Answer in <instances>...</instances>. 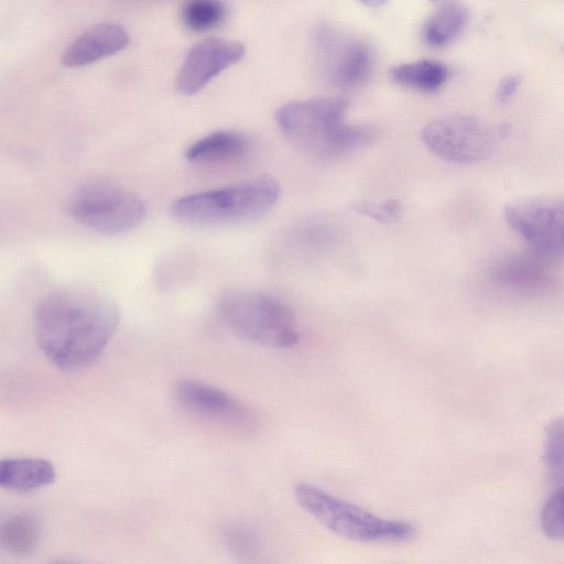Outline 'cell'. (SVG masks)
Here are the masks:
<instances>
[{
    "label": "cell",
    "mask_w": 564,
    "mask_h": 564,
    "mask_svg": "<svg viewBox=\"0 0 564 564\" xmlns=\"http://www.w3.org/2000/svg\"><path fill=\"white\" fill-rule=\"evenodd\" d=\"M347 108L344 97H314L282 106L274 119L285 137L306 154L334 160L365 147L376 137L372 127L347 122Z\"/></svg>",
    "instance_id": "cell-2"
},
{
    "label": "cell",
    "mask_w": 564,
    "mask_h": 564,
    "mask_svg": "<svg viewBox=\"0 0 564 564\" xmlns=\"http://www.w3.org/2000/svg\"><path fill=\"white\" fill-rule=\"evenodd\" d=\"M69 213L87 228L104 235H118L138 226L147 207L139 196L118 184L95 180L75 192Z\"/></svg>",
    "instance_id": "cell-8"
},
{
    "label": "cell",
    "mask_w": 564,
    "mask_h": 564,
    "mask_svg": "<svg viewBox=\"0 0 564 564\" xmlns=\"http://www.w3.org/2000/svg\"><path fill=\"white\" fill-rule=\"evenodd\" d=\"M120 322L117 304L98 292L67 288L51 292L34 314L36 341L58 369L78 371L96 361Z\"/></svg>",
    "instance_id": "cell-1"
},
{
    "label": "cell",
    "mask_w": 564,
    "mask_h": 564,
    "mask_svg": "<svg viewBox=\"0 0 564 564\" xmlns=\"http://www.w3.org/2000/svg\"><path fill=\"white\" fill-rule=\"evenodd\" d=\"M358 214L365 215L377 221L388 224L397 220L402 207L399 200L388 199L383 202L359 200L351 205Z\"/></svg>",
    "instance_id": "cell-22"
},
{
    "label": "cell",
    "mask_w": 564,
    "mask_h": 564,
    "mask_svg": "<svg viewBox=\"0 0 564 564\" xmlns=\"http://www.w3.org/2000/svg\"><path fill=\"white\" fill-rule=\"evenodd\" d=\"M543 462L553 482L563 481V420L554 419L545 427Z\"/></svg>",
    "instance_id": "cell-20"
},
{
    "label": "cell",
    "mask_w": 564,
    "mask_h": 564,
    "mask_svg": "<svg viewBox=\"0 0 564 564\" xmlns=\"http://www.w3.org/2000/svg\"><path fill=\"white\" fill-rule=\"evenodd\" d=\"M448 75V67L444 63L427 58L397 64L389 69L393 83L422 93L438 90Z\"/></svg>",
    "instance_id": "cell-16"
},
{
    "label": "cell",
    "mask_w": 564,
    "mask_h": 564,
    "mask_svg": "<svg viewBox=\"0 0 564 564\" xmlns=\"http://www.w3.org/2000/svg\"><path fill=\"white\" fill-rule=\"evenodd\" d=\"M508 226L543 259H558L564 246L563 200L554 196L518 199L505 209Z\"/></svg>",
    "instance_id": "cell-9"
},
{
    "label": "cell",
    "mask_w": 564,
    "mask_h": 564,
    "mask_svg": "<svg viewBox=\"0 0 564 564\" xmlns=\"http://www.w3.org/2000/svg\"><path fill=\"white\" fill-rule=\"evenodd\" d=\"M250 145L249 138L235 130H218L198 139L185 153L194 163H219L243 155Z\"/></svg>",
    "instance_id": "cell-15"
},
{
    "label": "cell",
    "mask_w": 564,
    "mask_h": 564,
    "mask_svg": "<svg viewBox=\"0 0 564 564\" xmlns=\"http://www.w3.org/2000/svg\"><path fill=\"white\" fill-rule=\"evenodd\" d=\"M541 257L520 256L503 261L497 269V278L516 288H539L549 279Z\"/></svg>",
    "instance_id": "cell-18"
},
{
    "label": "cell",
    "mask_w": 564,
    "mask_h": 564,
    "mask_svg": "<svg viewBox=\"0 0 564 564\" xmlns=\"http://www.w3.org/2000/svg\"><path fill=\"white\" fill-rule=\"evenodd\" d=\"M246 53L242 43L220 37L205 39L187 53L176 78L184 95L203 89L215 76L240 61Z\"/></svg>",
    "instance_id": "cell-11"
},
{
    "label": "cell",
    "mask_w": 564,
    "mask_h": 564,
    "mask_svg": "<svg viewBox=\"0 0 564 564\" xmlns=\"http://www.w3.org/2000/svg\"><path fill=\"white\" fill-rule=\"evenodd\" d=\"M510 133L508 122H494L473 115H447L426 123L421 139L436 156L471 164L490 156Z\"/></svg>",
    "instance_id": "cell-6"
},
{
    "label": "cell",
    "mask_w": 564,
    "mask_h": 564,
    "mask_svg": "<svg viewBox=\"0 0 564 564\" xmlns=\"http://www.w3.org/2000/svg\"><path fill=\"white\" fill-rule=\"evenodd\" d=\"M314 61L330 85L351 89L371 76L375 52L362 36L330 22L318 23L312 34Z\"/></svg>",
    "instance_id": "cell-7"
},
{
    "label": "cell",
    "mask_w": 564,
    "mask_h": 564,
    "mask_svg": "<svg viewBox=\"0 0 564 564\" xmlns=\"http://www.w3.org/2000/svg\"><path fill=\"white\" fill-rule=\"evenodd\" d=\"M280 185L271 177H254L235 185L176 199L172 215L182 223L216 226L257 219L279 200Z\"/></svg>",
    "instance_id": "cell-4"
},
{
    "label": "cell",
    "mask_w": 564,
    "mask_h": 564,
    "mask_svg": "<svg viewBox=\"0 0 564 564\" xmlns=\"http://www.w3.org/2000/svg\"><path fill=\"white\" fill-rule=\"evenodd\" d=\"M129 41V33L122 25L100 23L80 34L66 48L62 62L69 68L83 67L122 51Z\"/></svg>",
    "instance_id": "cell-12"
},
{
    "label": "cell",
    "mask_w": 564,
    "mask_h": 564,
    "mask_svg": "<svg viewBox=\"0 0 564 564\" xmlns=\"http://www.w3.org/2000/svg\"><path fill=\"white\" fill-rule=\"evenodd\" d=\"M56 471L51 462L43 458H8L0 460V487L28 492L55 481Z\"/></svg>",
    "instance_id": "cell-13"
},
{
    "label": "cell",
    "mask_w": 564,
    "mask_h": 564,
    "mask_svg": "<svg viewBox=\"0 0 564 564\" xmlns=\"http://www.w3.org/2000/svg\"><path fill=\"white\" fill-rule=\"evenodd\" d=\"M468 20L469 11L464 3L458 1L438 2L423 24L424 42L432 47L445 46L462 34Z\"/></svg>",
    "instance_id": "cell-14"
},
{
    "label": "cell",
    "mask_w": 564,
    "mask_h": 564,
    "mask_svg": "<svg viewBox=\"0 0 564 564\" xmlns=\"http://www.w3.org/2000/svg\"><path fill=\"white\" fill-rule=\"evenodd\" d=\"M40 539V522L35 514L23 511L6 520L0 527V546L14 555H30Z\"/></svg>",
    "instance_id": "cell-17"
},
{
    "label": "cell",
    "mask_w": 564,
    "mask_h": 564,
    "mask_svg": "<svg viewBox=\"0 0 564 564\" xmlns=\"http://www.w3.org/2000/svg\"><path fill=\"white\" fill-rule=\"evenodd\" d=\"M51 564H75V563L67 562V561H54Z\"/></svg>",
    "instance_id": "cell-25"
},
{
    "label": "cell",
    "mask_w": 564,
    "mask_h": 564,
    "mask_svg": "<svg viewBox=\"0 0 564 564\" xmlns=\"http://www.w3.org/2000/svg\"><path fill=\"white\" fill-rule=\"evenodd\" d=\"M522 83L520 74H509L501 78L496 93L497 101L505 105L511 100Z\"/></svg>",
    "instance_id": "cell-23"
},
{
    "label": "cell",
    "mask_w": 564,
    "mask_h": 564,
    "mask_svg": "<svg viewBox=\"0 0 564 564\" xmlns=\"http://www.w3.org/2000/svg\"><path fill=\"white\" fill-rule=\"evenodd\" d=\"M294 497L326 529L351 541L403 542L415 534V527L411 522L375 516L308 482L297 484Z\"/></svg>",
    "instance_id": "cell-5"
},
{
    "label": "cell",
    "mask_w": 564,
    "mask_h": 564,
    "mask_svg": "<svg viewBox=\"0 0 564 564\" xmlns=\"http://www.w3.org/2000/svg\"><path fill=\"white\" fill-rule=\"evenodd\" d=\"M365 3H366V4H368V6L373 7V6H380V4H382L383 2H382V1H367V2H365Z\"/></svg>",
    "instance_id": "cell-24"
},
{
    "label": "cell",
    "mask_w": 564,
    "mask_h": 564,
    "mask_svg": "<svg viewBox=\"0 0 564 564\" xmlns=\"http://www.w3.org/2000/svg\"><path fill=\"white\" fill-rule=\"evenodd\" d=\"M176 403L188 413L227 427L250 430L257 417L251 408L227 391L196 379H180L173 388Z\"/></svg>",
    "instance_id": "cell-10"
},
{
    "label": "cell",
    "mask_w": 564,
    "mask_h": 564,
    "mask_svg": "<svg viewBox=\"0 0 564 564\" xmlns=\"http://www.w3.org/2000/svg\"><path fill=\"white\" fill-rule=\"evenodd\" d=\"M563 488L558 487L544 503L541 512V528L545 536L561 541L564 533Z\"/></svg>",
    "instance_id": "cell-21"
},
{
    "label": "cell",
    "mask_w": 564,
    "mask_h": 564,
    "mask_svg": "<svg viewBox=\"0 0 564 564\" xmlns=\"http://www.w3.org/2000/svg\"><path fill=\"white\" fill-rule=\"evenodd\" d=\"M216 315L238 338L267 348H289L299 339L292 308L267 292L234 288L216 301Z\"/></svg>",
    "instance_id": "cell-3"
},
{
    "label": "cell",
    "mask_w": 564,
    "mask_h": 564,
    "mask_svg": "<svg viewBox=\"0 0 564 564\" xmlns=\"http://www.w3.org/2000/svg\"><path fill=\"white\" fill-rule=\"evenodd\" d=\"M226 15V6L215 0L187 1L181 9L183 24L194 32H205L218 26Z\"/></svg>",
    "instance_id": "cell-19"
}]
</instances>
